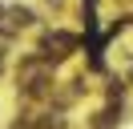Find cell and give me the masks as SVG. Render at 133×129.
Wrapping results in <instances>:
<instances>
[{"label": "cell", "instance_id": "cell-1", "mask_svg": "<svg viewBox=\"0 0 133 129\" xmlns=\"http://www.w3.org/2000/svg\"><path fill=\"white\" fill-rule=\"evenodd\" d=\"M12 20H16V24H28V20H32V12H28V8H12Z\"/></svg>", "mask_w": 133, "mask_h": 129}]
</instances>
